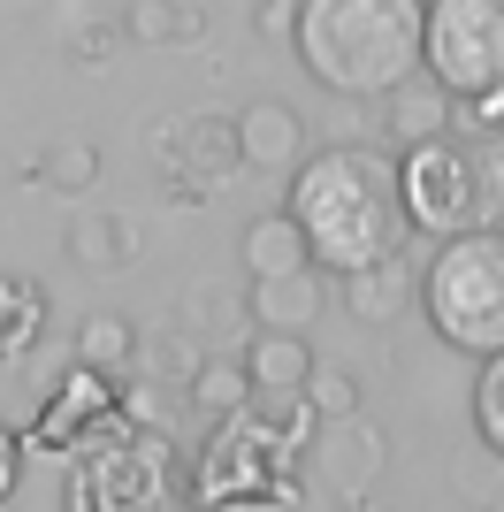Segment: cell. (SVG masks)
<instances>
[{"label": "cell", "mask_w": 504, "mask_h": 512, "mask_svg": "<svg viewBox=\"0 0 504 512\" xmlns=\"http://www.w3.org/2000/svg\"><path fill=\"white\" fill-rule=\"evenodd\" d=\"M291 214L314 268H367L405 253V207H398V161L367 146H329L291 169Z\"/></svg>", "instance_id": "cell-1"}, {"label": "cell", "mask_w": 504, "mask_h": 512, "mask_svg": "<svg viewBox=\"0 0 504 512\" xmlns=\"http://www.w3.org/2000/svg\"><path fill=\"white\" fill-rule=\"evenodd\" d=\"M420 16H428V0H306L291 39L321 92L375 100L420 69Z\"/></svg>", "instance_id": "cell-2"}, {"label": "cell", "mask_w": 504, "mask_h": 512, "mask_svg": "<svg viewBox=\"0 0 504 512\" xmlns=\"http://www.w3.org/2000/svg\"><path fill=\"white\" fill-rule=\"evenodd\" d=\"M420 306L451 352H504V230L436 237V260L420 276Z\"/></svg>", "instance_id": "cell-3"}, {"label": "cell", "mask_w": 504, "mask_h": 512, "mask_svg": "<svg viewBox=\"0 0 504 512\" xmlns=\"http://www.w3.org/2000/svg\"><path fill=\"white\" fill-rule=\"evenodd\" d=\"M420 69L451 100L504 92V0H428V16H420Z\"/></svg>", "instance_id": "cell-4"}, {"label": "cell", "mask_w": 504, "mask_h": 512, "mask_svg": "<svg viewBox=\"0 0 504 512\" xmlns=\"http://www.w3.org/2000/svg\"><path fill=\"white\" fill-rule=\"evenodd\" d=\"M398 207H405V230H420V237L482 230V153L451 146V130L405 146V161H398Z\"/></svg>", "instance_id": "cell-5"}, {"label": "cell", "mask_w": 504, "mask_h": 512, "mask_svg": "<svg viewBox=\"0 0 504 512\" xmlns=\"http://www.w3.org/2000/svg\"><path fill=\"white\" fill-rule=\"evenodd\" d=\"M298 459H306L321 497L359 505V497L382 482V467H390V436H382L375 421H359V413H336V421H314V436L298 444Z\"/></svg>", "instance_id": "cell-6"}, {"label": "cell", "mask_w": 504, "mask_h": 512, "mask_svg": "<svg viewBox=\"0 0 504 512\" xmlns=\"http://www.w3.org/2000/svg\"><path fill=\"white\" fill-rule=\"evenodd\" d=\"M237 123V153H245V169L260 176H291L298 161H306V115L283 100H252L230 115Z\"/></svg>", "instance_id": "cell-7"}, {"label": "cell", "mask_w": 504, "mask_h": 512, "mask_svg": "<svg viewBox=\"0 0 504 512\" xmlns=\"http://www.w3.org/2000/svg\"><path fill=\"white\" fill-rule=\"evenodd\" d=\"M161 161H168V169H184L199 192H214V184H230V176L245 169V153H237V123H230V115H184Z\"/></svg>", "instance_id": "cell-8"}, {"label": "cell", "mask_w": 504, "mask_h": 512, "mask_svg": "<svg viewBox=\"0 0 504 512\" xmlns=\"http://www.w3.org/2000/svg\"><path fill=\"white\" fill-rule=\"evenodd\" d=\"M237 360H245L252 398H298L306 375H314V344H306V329H252V344Z\"/></svg>", "instance_id": "cell-9"}, {"label": "cell", "mask_w": 504, "mask_h": 512, "mask_svg": "<svg viewBox=\"0 0 504 512\" xmlns=\"http://www.w3.org/2000/svg\"><path fill=\"white\" fill-rule=\"evenodd\" d=\"M321 306H329V283L314 268H283V276H252L245 291V314L252 329H314Z\"/></svg>", "instance_id": "cell-10"}, {"label": "cell", "mask_w": 504, "mask_h": 512, "mask_svg": "<svg viewBox=\"0 0 504 512\" xmlns=\"http://www.w3.org/2000/svg\"><path fill=\"white\" fill-rule=\"evenodd\" d=\"M375 100H382V130H390L398 146L443 138V130H451V115H459V100H451L436 77H420V69H413V77H398L390 92H375Z\"/></svg>", "instance_id": "cell-11"}, {"label": "cell", "mask_w": 504, "mask_h": 512, "mask_svg": "<svg viewBox=\"0 0 504 512\" xmlns=\"http://www.w3.org/2000/svg\"><path fill=\"white\" fill-rule=\"evenodd\" d=\"M405 299H413V276H405V253L390 260H367V268H344V314H359L367 329L398 321Z\"/></svg>", "instance_id": "cell-12"}, {"label": "cell", "mask_w": 504, "mask_h": 512, "mask_svg": "<svg viewBox=\"0 0 504 512\" xmlns=\"http://www.w3.org/2000/svg\"><path fill=\"white\" fill-rule=\"evenodd\" d=\"M237 253H245L252 276H283V268H314V245H306V230H298L291 207L275 214H252L245 237H237Z\"/></svg>", "instance_id": "cell-13"}, {"label": "cell", "mask_w": 504, "mask_h": 512, "mask_svg": "<svg viewBox=\"0 0 504 512\" xmlns=\"http://www.w3.org/2000/svg\"><path fill=\"white\" fill-rule=\"evenodd\" d=\"M207 8L199 0H130L123 8V46H199Z\"/></svg>", "instance_id": "cell-14"}, {"label": "cell", "mask_w": 504, "mask_h": 512, "mask_svg": "<svg viewBox=\"0 0 504 512\" xmlns=\"http://www.w3.org/2000/svg\"><path fill=\"white\" fill-rule=\"evenodd\" d=\"M62 245H69V260H77L84 276H115V268H130V253H138V230L115 222V214H100V207H84Z\"/></svg>", "instance_id": "cell-15"}, {"label": "cell", "mask_w": 504, "mask_h": 512, "mask_svg": "<svg viewBox=\"0 0 504 512\" xmlns=\"http://www.w3.org/2000/svg\"><path fill=\"white\" fill-rule=\"evenodd\" d=\"M39 337H46V291L31 276H0V367L31 360Z\"/></svg>", "instance_id": "cell-16"}, {"label": "cell", "mask_w": 504, "mask_h": 512, "mask_svg": "<svg viewBox=\"0 0 504 512\" xmlns=\"http://www.w3.org/2000/svg\"><path fill=\"white\" fill-rule=\"evenodd\" d=\"M130 360H138V329H130V314H84V329H77V367L130 375Z\"/></svg>", "instance_id": "cell-17"}, {"label": "cell", "mask_w": 504, "mask_h": 512, "mask_svg": "<svg viewBox=\"0 0 504 512\" xmlns=\"http://www.w3.org/2000/svg\"><path fill=\"white\" fill-rule=\"evenodd\" d=\"M31 176H39L46 192H62V199H84V192H100V146H92V138H62V146L39 153Z\"/></svg>", "instance_id": "cell-18"}, {"label": "cell", "mask_w": 504, "mask_h": 512, "mask_svg": "<svg viewBox=\"0 0 504 512\" xmlns=\"http://www.w3.org/2000/svg\"><path fill=\"white\" fill-rule=\"evenodd\" d=\"M184 398L199 413H237L252 398V383H245V360H191V375H184Z\"/></svg>", "instance_id": "cell-19"}, {"label": "cell", "mask_w": 504, "mask_h": 512, "mask_svg": "<svg viewBox=\"0 0 504 512\" xmlns=\"http://www.w3.org/2000/svg\"><path fill=\"white\" fill-rule=\"evenodd\" d=\"M474 436H482V451L504 467V352L482 360V383H474Z\"/></svg>", "instance_id": "cell-20"}, {"label": "cell", "mask_w": 504, "mask_h": 512, "mask_svg": "<svg viewBox=\"0 0 504 512\" xmlns=\"http://www.w3.org/2000/svg\"><path fill=\"white\" fill-rule=\"evenodd\" d=\"M298 398L314 406V421L359 413V375H352V367H321V360H314V375H306V390H298Z\"/></svg>", "instance_id": "cell-21"}, {"label": "cell", "mask_w": 504, "mask_h": 512, "mask_svg": "<svg viewBox=\"0 0 504 512\" xmlns=\"http://www.w3.org/2000/svg\"><path fill=\"white\" fill-rule=\"evenodd\" d=\"M115 46H123V16H77L62 31V54L77 69H92V62H107V54H115Z\"/></svg>", "instance_id": "cell-22"}, {"label": "cell", "mask_w": 504, "mask_h": 512, "mask_svg": "<svg viewBox=\"0 0 504 512\" xmlns=\"http://www.w3.org/2000/svg\"><path fill=\"white\" fill-rule=\"evenodd\" d=\"M298 8L306 0H252V23L268 31V39H291V23H298Z\"/></svg>", "instance_id": "cell-23"}, {"label": "cell", "mask_w": 504, "mask_h": 512, "mask_svg": "<svg viewBox=\"0 0 504 512\" xmlns=\"http://www.w3.org/2000/svg\"><path fill=\"white\" fill-rule=\"evenodd\" d=\"M16 467H23V436H8V428H0V505L16 497Z\"/></svg>", "instance_id": "cell-24"}, {"label": "cell", "mask_w": 504, "mask_h": 512, "mask_svg": "<svg viewBox=\"0 0 504 512\" xmlns=\"http://www.w3.org/2000/svg\"><path fill=\"white\" fill-rule=\"evenodd\" d=\"M191 314H199V321H237L245 306H237V299H214V291H191Z\"/></svg>", "instance_id": "cell-25"}]
</instances>
